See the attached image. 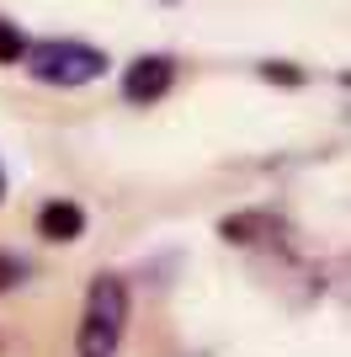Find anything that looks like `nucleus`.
I'll return each mask as SVG.
<instances>
[{
    "mask_svg": "<svg viewBox=\"0 0 351 357\" xmlns=\"http://www.w3.org/2000/svg\"><path fill=\"white\" fill-rule=\"evenodd\" d=\"M27 70L43 80V86H91L107 75V54L102 48L80 43V38H43V43H27Z\"/></svg>",
    "mask_w": 351,
    "mask_h": 357,
    "instance_id": "nucleus-1",
    "label": "nucleus"
},
{
    "mask_svg": "<svg viewBox=\"0 0 351 357\" xmlns=\"http://www.w3.org/2000/svg\"><path fill=\"white\" fill-rule=\"evenodd\" d=\"M128 326V288L117 278H96L86 294V314H80V357H112Z\"/></svg>",
    "mask_w": 351,
    "mask_h": 357,
    "instance_id": "nucleus-2",
    "label": "nucleus"
},
{
    "mask_svg": "<svg viewBox=\"0 0 351 357\" xmlns=\"http://www.w3.org/2000/svg\"><path fill=\"white\" fill-rule=\"evenodd\" d=\"M171 80H176V59L144 54V59H133L128 70H123V96H128L133 107H149V102H160L165 91H171Z\"/></svg>",
    "mask_w": 351,
    "mask_h": 357,
    "instance_id": "nucleus-3",
    "label": "nucleus"
},
{
    "mask_svg": "<svg viewBox=\"0 0 351 357\" xmlns=\"http://www.w3.org/2000/svg\"><path fill=\"white\" fill-rule=\"evenodd\" d=\"M38 235L43 240H80L86 235V213L75 208V203H48L38 213Z\"/></svg>",
    "mask_w": 351,
    "mask_h": 357,
    "instance_id": "nucleus-4",
    "label": "nucleus"
},
{
    "mask_svg": "<svg viewBox=\"0 0 351 357\" xmlns=\"http://www.w3.org/2000/svg\"><path fill=\"white\" fill-rule=\"evenodd\" d=\"M22 54H27V38L11 22H0V64H22Z\"/></svg>",
    "mask_w": 351,
    "mask_h": 357,
    "instance_id": "nucleus-5",
    "label": "nucleus"
},
{
    "mask_svg": "<svg viewBox=\"0 0 351 357\" xmlns=\"http://www.w3.org/2000/svg\"><path fill=\"white\" fill-rule=\"evenodd\" d=\"M0 192H6V176H0Z\"/></svg>",
    "mask_w": 351,
    "mask_h": 357,
    "instance_id": "nucleus-6",
    "label": "nucleus"
}]
</instances>
